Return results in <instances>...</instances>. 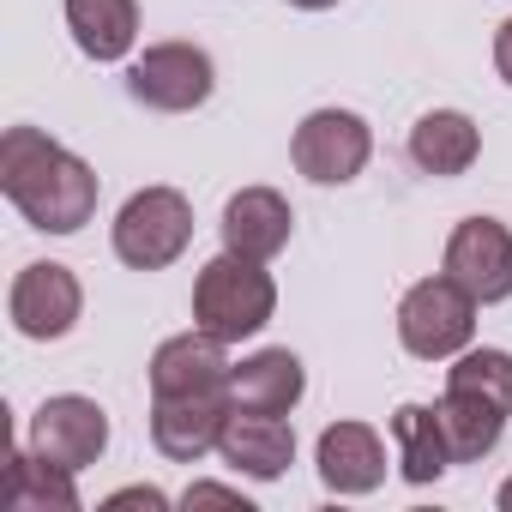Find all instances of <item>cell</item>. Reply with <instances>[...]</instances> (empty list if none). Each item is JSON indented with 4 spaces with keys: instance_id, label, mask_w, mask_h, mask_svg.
<instances>
[{
    "instance_id": "25",
    "label": "cell",
    "mask_w": 512,
    "mask_h": 512,
    "mask_svg": "<svg viewBox=\"0 0 512 512\" xmlns=\"http://www.w3.org/2000/svg\"><path fill=\"white\" fill-rule=\"evenodd\" d=\"M290 7H296V13H332L338 0H290Z\"/></svg>"
},
{
    "instance_id": "16",
    "label": "cell",
    "mask_w": 512,
    "mask_h": 512,
    "mask_svg": "<svg viewBox=\"0 0 512 512\" xmlns=\"http://www.w3.org/2000/svg\"><path fill=\"white\" fill-rule=\"evenodd\" d=\"M404 151H410V163H416L422 175L452 181V175H464V169L482 157V133H476V121H470L464 109H428V115L410 127Z\"/></svg>"
},
{
    "instance_id": "24",
    "label": "cell",
    "mask_w": 512,
    "mask_h": 512,
    "mask_svg": "<svg viewBox=\"0 0 512 512\" xmlns=\"http://www.w3.org/2000/svg\"><path fill=\"white\" fill-rule=\"evenodd\" d=\"M494 67H500V79L512 85V19L494 31Z\"/></svg>"
},
{
    "instance_id": "9",
    "label": "cell",
    "mask_w": 512,
    "mask_h": 512,
    "mask_svg": "<svg viewBox=\"0 0 512 512\" xmlns=\"http://www.w3.org/2000/svg\"><path fill=\"white\" fill-rule=\"evenodd\" d=\"M25 446L49 464H67V470H85L103 458L109 446V410L85 392H61V398H43L37 416H31V434Z\"/></svg>"
},
{
    "instance_id": "1",
    "label": "cell",
    "mask_w": 512,
    "mask_h": 512,
    "mask_svg": "<svg viewBox=\"0 0 512 512\" xmlns=\"http://www.w3.org/2000/svg\"><path fill=\"white\" fill-rule=\"evenodd\" d=\"M0 193L43 235H79L97 217V169L43 127H7L0 139Z\"/></svg>"
},
{
    "instance_id": "5",
    "label": "cell",
    "mask_w": 512,
    "mask_h": 512,
    "mask_svg": "<svg viewBox=\"0 0 512 512\" xmlns=\"http://www.w3.org/2000/svg\"><path fill=\"white\" fill-rule=\"evenodd\" d=\"M217 91V67L199 43H151L127 67V97L157 115H187Z\"/></svg>"
},
{
    "instance_id": "18",
    "label": "cell",
    "mask_w": 512,
    "mask_h": 512,
    "mask_svg": "<svg viewBox=\"0 0 512 512\" xmlns=\"http://www.w3.org/2000/svg\"><path fill=\"white\" fill-rule=\"evenodd\" d=\"M67 31L85 61L115 67L139 43V0H67Z\"/></svg>"
},
{
    "instance_id": "14",
    "label": "cell",
    "mask_w": 512,
    "mask_h": 512,
    "mask_svg": "<svg viewBox=\"0 0 512 512\" xmlns=\"http://www.w3.org/2000/svg\"><path fill=\"white\" fill-rule=\"evenodd\" d=\"M314 464H320V482L332 494L356 500V494H374L386 482V440L368 422H332L314 446Z\"/></svg>"
},
{
    "instance_id": "13",
    "label": "cell",
    "mask_w": 512,
    "mask_h": 512,
    "mask_svg": "<svg viewBox=\"0 0 512 512\" xmlns=\"http://www.w3.org/2000/svg\"><path fill=\"white\" fill-rule=\"evenodd\" d=\"M223 247L241 253V260H278L290 247V229H296V211L278 187H241L229 193L223 205Z\"/></svg>"
},
{
    "instance_id": "21",
    "label": "cell",
    "mask_w": 512,
    "mask_h": 512,
    "mask_svg": "<svg viewBox=\"0 0 512 512\" xmlns=\"http://www.w3.org/2000/svg\"><path fill=\"white\" fill-rule=\"evenodd\" d=\"M446 386L476 392V398L512 410V350H488V344L482 350H458L452 368H446Z\"/></svg>"
},
{
    "instance_id": "22",
    "label": "cell",
    "mask_w": 512,
    "mask_h": 512,
    "mask_svg": "<svg viewBox=\"0 0 512 512\" xmlns=\"http://www.w3.org/2000/svg\"><path fill=\"white\" fill-rule=\"evenodd\" d=\"M181 506H187V512H193V506H241V512H253L247 494H241V488H223V482H193V488L181 494Z\"/></svg>"
},
{
    "instance_id": "3",
    "label": "cell",
    "mask_w": 512,
    "mask_h": 512,
    "mask_svg": "<svg viewBox=\"0 0 512 512\" xmlns=\"http://www.w3.org/2000/svg\"><path fill=\"white\" fill-rule=\"evenodd\" d=\"M115 260L127 272H163L175 266L187 241H193V205L175 187H139L121 211H115Z\"/></svg>"
},
{
    "instance_id": "26",
    "label": "cell",
    "mask_w": 512,
    "mask_h": 512,
    "mask_svg": "<svg viewBox=\"0 0 512 512\" xmlns=\"http://www.w3.org/2000/svg\"><path fill=\"white\" fill-rule=\"evenodd\" d=\"M494 500H500V512H512V476L500 482V494H494Z\"/></svg>"
},
{
    "instance_id": "23",
    "label": "cell",
    "mask_w": 512,
    "mask_h": 512,
    "mask_svg": "<svg viewBox=\"0 0 512 512\" xmlns=\"http://www.w3.org/2000/svg\"><path fill=\"white\" fill-rule=\"evenodd\" d=\"M109 506H151V512H163V506H169V494H163V488H151V482H139V488L109 494Z\"/></svg>"
},
{
    "instance_id": "4",
    "label": "cell",
    "mask_w": 512,
    "mask_h": 512,
    "mask_svg": "<svg viewBox=\"0 0 512 512\" xmlns=\"http://www.w3.org/2000/svg\"><path fill=\"white\" fill-rule=\"evenodd\" d=\"M470 338H476V296L464 284H452L440 272V278H422V284L404 290V302H398V344L416 362H452L458 350H470Z\"/></svg>"
},
{
    "instance_id": "8",
    "label": "cell",
    "mask_w": 512,
    "mask_h": 512,
    "mask_svg": "<svg viewBox=\"0 0 512 512\" xmlns=\"http://www.w3.org/2000/svg\"><path fill=\"white\" fill-rule=\"evenodd\" d=\"M440 272L476 296V308H494L512 296V229L500 217H464L446 235Z\"/></svg>"
},
{
    "instance_id": "7",
    "label": "cell",
    "mask_w": 512,
    "mask_h": 512,
    "mask_svg": "<svg viewBox=\"0 0 512 512\" xmlns=\"http://www.w3.org/2000/svg\"><path fill=\"white\" fill-rule=\"evenodd\" d=\"M7 314H13V332H19V338L55 344V338H67V332L79 326L85 290H79L73 266H61V260H31V266L13 278V290H7Z\"/></svg>"
},
{
    "instance_id": "2",
    "label": "cell",
    "mask_w": 512,
    "mask_h": 512,
    "mask_svg": "<svg viewBox=\"0 0 512 512\" xmlns=\"http://www.w3.org/2000/svg\"><path fill=\"white\" fill-rule=\"evenodd\" d=\"M278 314V284L266 272V260H241V253H217V260L199 266L193 278V326L241 344V338H260Z\"/></svg>"
},
{
    "instance_id": "19",
    "label": "cell",
    "mask_w": 512,
    "mask_h": 512,
    "mask_svg": "<svg viewBox=\"0 0 512 512\" xmlns=\"http://www.w3.org/2000/svg\"><path fill=\"white\" fill-rule=\"evenodd\" d=\"M73 476H79V470L49 464V458H37V452L25 446V452H13L7 476H0V500H7L13 512H79Z\"/></svg>"
},
{
    "instance_id": "12",
    "label": "cell",
    "mask_w": 512,
    "mask_h": 512,
    "mask_svg": "<svg viewBox=\"0 0 512 512\" xmlns=\"http://www.w3.org/2000/svg\"><path fill=\"white\" fill-rule=\"evenodd\" d=\"M229 344L211 332H181L163 338L151 356V398H187V392H229Z\"/></svg>"
},
{
    "instance_id": "6",
    "label": "cell",
    "mask_w": 512,
    "mask_h": 512,
    "mask_svg": "<svg viewBox=\"0 0 512 512\" xmlns=\"http://www.w3.org/2000/svg\"><path fill=\"white\" fill-rule=\"evenodd\" d=\"M374 157V127L356 109H314L296 139H290V163L314 181V187H344L368 169Z\"/></svg>"
},
{
    "instance_id": "11",
    "label": "cell",
    "mask_w": 512,
    "mask_h": 512,
    "mask_svg": "<svg viewBox=\"0 0 512 512\" xmlns=\"http://www.w3.org/2000/svg\"><path fill=\"white\" fill-rule=\"evenodd\" d=\"M217 458L247 476V482H278L296 464V428L284 416H260V410H229Z\"/></svg>"
},
{
    "instance_id": "17",
    "label": "cell",
    "mask_w": 512,
    "mask_h": 512,
    "mask_svg": "<svg viewBox=\"0 0 512 512\" xmlns=\"http://www.w3.org/2000/svg\"><path fill=\"white\" fill-rule=\"evenodd\" d=\"M392 446H398V476L410 488H428V482H440L458 464L434 404H398L392 410Z\"/></svg>"
},
{
    "instance_id": "20",
    "label": "cell",
    "mask_w": 512,
    "mask_h": 512,
    "mask_svg": "<svg viewBox=\"0 0 512 512\" xmlns=\"http://www.w3.org/2000/svg\"><path fill=\"white\" fill-rule=\"evenodd\" d=\"M434 410H440V428H446V440H452V458H458V464L488 458V452L500 446L506 422H512V410H500V404H488V398H476V392H458V386H446Z\"/></svg>"
},
{
    "instance_id": "15",
    "label": "cell",
    "mask_w": 512,
    "mask_h": 512,
    "mask_svg": "<svg viewBox=\"0 0 512 512\" xmlns=\"http://www.w3.org/2000/svg\"><path fill=\"white\" fill-rule=\"evenodd\" d=\"M308 392V368L296 350H260L229 368V404L260 410V416H290Z\"/></svg>"
},
{
    "instance_id": "10",
    "label": "cell",
    "mask_w": 512,
    "mask_h": 512,
    "mask_svg": "<svg viewBox=\"0 0 512 512\" xmlns=\"http://www.w3.org/2000/svg\"><path fill=\"white\" fill-rule=\"evenodd\" d=\"M229 392H187V398H151V446L169 464H199L217 452L223 422H229Z\"/></svg>"
}]
</instances>
